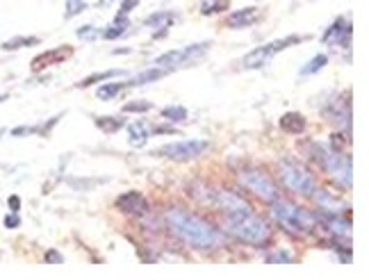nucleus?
<instances>
[{
	"mask_svg": "<svg viewBox=\"0 0 369 280\" xmlns=\"http://www.w3.org/2000/svg\"><path fill=\"white\" fill-rule=\"evenodd\" d=\"M164 226L173 237H178L180 242L198 251H217L226 244V233L219 226L196 215V212L178 205L164 212Z\"/></svg>",
	"mask_w": 369,
	"mask_h": 280,
	"instance_id": "nucleus-1",
	"label": "nucleus"
},
{
	"mask_svg": "<svg viewBox=\"0 0 369 280\" xmlns=\"http://www.w3.org/2000/svg\"><path fill=\"white\" fill-rule=\"evenodd\" d=\"M269 215L285 233H290L295 237L315 235L317 228H320V217H317V212H310L306 208H301L299 203L283 199V196L269 203Z\"/></svg>",
	"mask_w": 369,
	"mask_h": 280,
	"instance_id": "nucleus-2",
	"label": "nucleus"
},
{
	"mask_svg": "<svg viewBox=\"0 0 369 280\" xmlns=\"http://www.w3.org/2000/svg\"><path fill=\"white\" fill-rule=\"evenodd\" d=\"M221 231L226 235L235 237L237 242L246 244V246H267L274 235V228L269 224V219L258 215V212H251V215L242 217V219H233V221H223Z\"/></svg>",
	"mask_w": 369,
	"mask_h": 280,
	"instance_id": "nucleus-3",
	"label": "nucleus"
},
{
	"mask_svg": "<svg viewBox=\"0 0 369 280\" xmlns=\"http://www.w3.org/2000/svg\"><path fill=\"white\" fill-rule=\"evenodd\" d=\"M274 169H276V178H278V185L299 194V196L310 199L313 192L317 189V185H320L317 176L310 171V166L306 162H299L295 157H281Z\"/></svg>",
	"mask_w": 369,
	"mask_h": 280,
	"instance_id": "nucleus-4",
	"label": "nucleus"
},
{
	"mask_svg": "<svg viewBox=\"0 0 369 280\" xmlns=\"http://www.w3.org/2000/svg\"><path fill=\"white\" fill-rule=\"evenodd\" d=\"M237 182L244 187L249 194H253L256 199L267 203V205L274 203L276 199H281L278 182H276V178H272L262 166L246 164L244 169H240V171H237Z\"/></svg>",
	"mask_w": 369,
	"mask_h": 280,
	"instance_id": "nucleus-5",
	"label": "nucleus"
},
{
	"mask_svg": "<svg viewBox=\"0 0 369 280\" xmlns=\"http://www.w3.org/2000/svg\"><path fill=\"white\" fill-rule=\"evenodd\" d=\"M322 171L329 176V180L338 187V189H351L354 185V164H351V155L345 150H331L324 160Z\"/></svg>",
	"mask_w": 369,
	"mask_h": 280,
	"instance_id": "nucleus-6",
	"label": "nucleus"
},
{
	"mask_svg": "<svg viewBox=\"0 0 369 280\" xmlns=\"http://www.w3.org/2000/svg\"><path fill=\"white\" fill-rule=\"evenodd\" d=\"M308 37H299V35H292V37H283V39H274L269 41V44H262L258 46L256 50H251L249 55H244V59H242V64L246 66V69L256 71V69H262V66L267 62H272V59L283 53L285 48L295 46V44H301V41H306Z\"/></svg>",
	"mask_w": 369,
	"mask_h": 280,
	"instance_id": "nucleus-7",
	"label": "nucleus"
},
{
	"mask_svg": "<svg viewBox=\"0 0 369 280\" xmlns=\"http://www.w3.org/2000/svg\"><path fill=\"white\" fill-rule=\"evenodd\" d=\"M207 148H210V141L205 139H184V141L164 143V146L153 150V155L173 160V162H189V160H196L198 155H203Z\"/></svg>",
	"mask_w": 369,
	"mask_h": 280,
	"instance_id": "nucleus-8",
	"label": "nucleus"
},
{
	"mask_svg": "<svg viewBox=\"0 0 369 280\" xmlns=\"http://www.w3.org/2000/svg\"><path fill=\"white\" fill-rule=\"evenodd\" d=\"M207 48H210V41H198V44H191V46H187V48L169 50V53H164V55H157V57L153 59V64L175 71V69H180V66L194 62V59H198V57H203Z\"/></svg>",
	"mask_w": 369,
	"mask_h": 280,
	"instance_id": "nucleus-9",
	"label": "nucleus"
},
{
	"mask_svg": "<svg viewBox=\"0 0 369 280\" xmlns=\"http://www.w3.org/2000/svg\"><path fill=\"white\" fill-rule=\"evenodd\" d=\"M322 114L329 118L331 123L342 125L351 134V91L345 93V100L340 98V93H333L331 100L322 107Z\"/></svg>",
	"mask_w": 369,
	"mask_h": 280,
	"instance_id": "nucleus-10",
	"label": "nucleus"
},
{
	"mask_svg": "<svg viewBox=\"0 0 369 280\" xmlns=\"http://www.w3.org/2000/svg\"><path fill=\"white\" fill-rule=\"evenodd\" d=\"M317 217H320V226L329 233V237H333L335 242L351 244L354 226H351L349 215H331V212H320Z\"/></svg>",
	"mask_w": 369,
	"mask_h": 280,
	"instance_id": "nucleus-11",
	"label": "nucleus"
},
{
	"mask_svg": "<svg viewBox=\"0 0 369 280\" xmlns=\"http://www.w3.org/2000/svg\"><path fill=\"white\" fill-rule=\"evenodd\" d=\"M114 205H116V210L121 212V215L130 217V219H146L148 212H150L148 201L144 199V194H139V192L121 194V196L114 201Z\"/></svg>",
	"mask_w": 369,
	"mask_h": 280,
	"instance_id": "nucleus-12",
	"label": "nucleus"
},
{
	"mask_svg": "<svg viewBox=\"0 0 369 280\" xmlns=\"http://www.w3.org/2000/svg\"><path fill=\"white\" fill-rule=\"evenodd\" d=\"M351 32H354L351 21L345 19V16H340V19H335L329 28H326V32L322 35V41L326 46H333V48H349Z\"/></svg>",
	"mask_w": 369,
	"mask_h": 280,
	"instance_id": "nucleus-13",
	"label": "nucleus"
},
{
	"mask_svg": "<svg viewBox=\"0 0 369 280\" xmlns=\"http://www.w3.org/2000/svg\"><path fill=\"white\" fill-rule=\"evenodd\" d=\"M310 199L317 203L320 212H331V215H351L349 203L342 196H335V194H331L326 187L317 185V189L313 192V196H310Z\"/></svg>",
	"mask_w": 369,
	"mask_h": 280,
	"instance_id": "nucleus-14",
	"label": "nucleus"
},
{
	"mask_svg": "<svg viewBox=\"0 0 369 280\" xmlns=\"http://www.w3.org/2000/svg\"><path fill=\"white\" fill-rule=\"evenodd\" d=\"M71 55H73V48H71V46L53 48V50H48V53H41V55H37L35 59H32L30 69L35 71V73H39V71L48 69V66H55V64L64 62V59H69Z\"/></svg>",
	"mask_w": 369,
	"mask_h": 280,
	"instance_id": "nucleus-15",
	"label": "nucleus"
},
{
	"mask_svg": "<svg viewBox=\"0 0 369 280\" xmlns=\"http://www.w3.org/2000/svg\"><path fill=\"white\" fill-rule=\"evenodd\" d=\"M278 128L288 134H304L308 128V121L301 112H285L278 118Z\"/></svg>",
	"mask_w": 369,
	"mask_h": 280,
	"instance_id": "nucleus-16",
	"label": "nucleus"
},
{
	"mask_svg": "<svg viewBox=\"0 0 369 280\" xmlns=\"http://www.w3.org/2000/svg\"><path fill=\"white\" fill-rule=\"evenodd\" d=\"M260 19L258 7H244V10H237L228 16V25L230 28H249Z\"/></svg>",
	"mask_w": 369,
	"mask_h": 280,
	"instance_id": "nucleus-17",
	"label": "nucleus"
},
{
	"mask_svg": "<svg viewBox=\"0 0 369 280\" xmlns=\"http://www.w3.org/2000/svg\"><path fill=\"white\" fill-rule=\"evenodd\" d=\"M171 69H164V66H160V69H146V71H141L137 75H132V78L125 82V87H141V84H148V82H155V80H160L164 78V75H169Z\"/></svg>",
	"mask_w": 369,
	"mask_h": 280,
	"instance_id": "nucleus-18",
	"label": "nucleus"
},
{
	"mask_svg": "<svg viewBox=\"0 0 369 280\" xmlns=\"http://www.w3.org/2000/svg\"><path fill=\"white\" fill-rule=\"evenodd\" d=\"M128 25H130V21H128V16L125 14H119L116 19L107 25L105 30H100V37H103L105 41H114V39H121L123 35H128Z\"/></svg>",
	"mask_w": 369,
	"mask_h": 280,
	"instance_id": "nucleus-19",
	"label": "nucleus"
},
{
	"mask_svg": "<svg viewBox=\"0 0 369 280\" xmlns=\"http://www.w3.org/2000/svg\"><path fill=\"white\" fill-rule=\"evenodd\" d=\"M125 128H128V141H130V146H135V148H141V146H146V141H148V128H146V123L144 121H132V123H125Z\"/></svg>",
	"mask_w": 369,
	"mask_h": 280,
	"instance_id": "nucleus-20",
	"label": "nucleus"
},
{
	"mask_svg": "<svg viewBox=\"0 0 369 280\" xmlns=\"http://www.w3.org/2000/svg\"><path fill=\"white\" fill-rule=\"evenodd\" d=\"M125 123L128 121H125L123 116H96V128L107 134L119 132L121 128H125Z\"/></svg>",
	"mask_w": 369,
	"mask_h": 280,
	"instance_id": "nucleus-21",
	"label": "nucleus"
},
{
	"mask_svg": "<svg viewBox=\"0 0 369 280\" xmlns=\"http://www.w3.org/2000/svg\"><path fill=\"white\" fill-rule=\"evenodd\" d=\"M326 64H329V55H326V53H317L313 59H310V62H306L304 66H301L299 75H304V78H308V75H317Z\"/></svg>",
	"mask_w": 369,
	"mask_h": 280,
	"instance_id": "nucleus-22",
	"label": "nucleus"
},
{
	"mask_svg": "<svg viewBox=\"0 0 369 280\" xmlns=\"http://www.w3.org/2000/svg\"><path fill=\"white\" fill-rule=\"evenodd\" d=\"M173 23H175V12H155L144 21V25H148V28H171Z\"/></svg>",
	"mask_w": 369,
	"mask_h": 280,
	"instance_id": "nucleus-23",
	"label": "nucleus"
},
{
	"mask_svg": "<svg viewBox=\"0 0 369 280\" xmlns=\"http://www.w3.org/2000/svg\"><path fill=\"white\" fill-rule=\"evenodd\" d=\"M123 89H128L125 87V82H100V87L96 89V96L100 100H110L114 96H119Z\"/></svg>",
	"mask_w": 369,
	"mask_h": 280,
	"instance_id": "nucleus-24",
	"label": "nucleus"
},
{
	"mask_svg": "<svg viewBox=\"0 0 369 280\" xmlns=\"http://www.w3.org/2000/svg\"><path fill=\"white\" fill-rule=\"evenodd\" d=\"M228 7H230V0H203V3H201V14L203 16L223 14Z\"/></svg>",
	"mask_w": 369,
	"mask_h": 280,
	"instance_id": "nucleus-25",
	"label": "nucleus"
},
{
	"mask_svg": "<svg viewBox=\"0 0 369 280\" xmlns=\"http://www.w3.org/2000/svg\"><path fill=\"white\" fill-rule=\"evenodd\" d=\"M116 75H121V69H110V71L91 73L89 78H85V80L78 84V87L85 89V87H91V84H100V82H105V80H112V78H116Z\"/></svg>",
	"mask_w": 369,
	"mask_h": 280,
	"instance_id": "nucleus-26",
	"label": "nucleus"
},
{
	"mask_svg": "<svg viewBox=\"0 0 369 280\" xmlns=\"http://www.w3.org/2000/svg\"><path fill=\"white\" fill-rule=\"evenodd\" d=\"M162 118H166V121H171V123H182V121H187V107H182V105H169V107H164L162 109Z\"/></svg>",
	"mask_w": 369,
	"mask_h": 280,
	"instance_id": "nucleus-27",
	"label": "nucleus"
},
{
	"mask_svg": "<svg viewBox=\"0 0 369 280\" xmlns=\"http://www.w3.org/2000/svg\"><path fill=\"white\" fill-rule=\"evenodd\" d=\"M39 44V37H12L10 41H3V50H21V48H30V46H37Z\"/></svg>",
	"mask_w": 369,
	"mask_h": 280,
	"instance_id": "nucleus-28",
	"label": "nucleus"
},
{
	"mask_svg": "<svg viewBox=\"0 0 369 280\" xmlns=\"http://www.w3.org/2000/svg\"><path fill=\"white\" fill-rule=\"evenodd\" d=\"M267 262H272V265H292L295 256H292L290 249H276L267 256Z\"/></svg>",
	"mask_w": 369,
	"mask_h": 280,
	"instance_id": "nucleus-29",
	"label": "nucleus"
},
{
	"mask_svg": "<svg viewBox=\"0 0 369 280\" xmlns=\"http://www.w3.org/2000/svg\"><path fill=\"white\" fill-rule=\"evenodd\" d=\"M87 10V0H66L64 3V19H75Z\"/></svg>",
	"mask_w": 369,
	"mask_h": 280,
	"instance_id": "nucleus-30",
	"label": "nucleus"
},
{
	"mask_svg": "<svg viewBox=\"0 0 369 280\" xmlns=\"http://www.w3.org/2000/svg\"><path fill=\"white\" fill-rule=\"evenodd\" d=\"M150 109H153V105L146 103V100H132V103L121 107V112L123 114H144V112H150Z\"/></svg>",
	"mask_w": 369,
	"mask_h": 280,
	"instance_id": "nucleus-31",
	"label": "nucleus"
},
{
	"mask_svg": "<svg viewBox=\"0 0 369 280\" xmlns=\"http://www.w3.org/2000/svg\"><path fill=\"white\" fill-rule=\"evenodd\" d=\"M331 150H345L349 146V137H345L342 132H333L331 134V143H326Z\"/></svg>",
	"mask_w": 369,
	"mask_h": 280,
	"instance_id": "nucleus-32",
	"label": "nucleus"
},
{
	"mask_svg": "<svg viewBox=\"0 0 369 280\" xmlns=\"http://www.w3.org/2000/svg\"><path fill=\"white\" fill-rule=\"evenodd\" d=\"M3 226L7 228V231H16V228L21 226V217H19V212H10V215H5V219H3Z\"/></svg>",
	"mask_w": 369,
	"mask_h": 280,
	"instance_id": "nucleus-33",
	"label": "nucleus"
},
{
	"mask_svg": "<svg viewBox=\"0 0 369 280\" xmlns=\"http://www.w3.org/2000/svg\"><path fill=\"white\" fill-rule=\"evenodd\" d=\"M44 262H48V265H62L64 258H62V253H60V251L50 249V251L44 253Z\"/></svg>",
	"mask_w": 369,
	"mask_h": 280,
	"instance_id": "nucleus-34",
	"label": "nucleus"
},
{
	"mask_svg": "<svg viewBox=\"0 0 369 280\" xmlns=\"http://www.w3.org/2000/svg\"><path fill=\"white\" fill-rule=\"evenodd\" d=\"M35 132H39L37 125H21V128H14L12 130L14 137H23V134H35Z\"/></svg>",
	"mask_w": 369,
	"mask_h": 280,
	"instance_id": "nucleus-35",
	"label": "nucleus"
},
{
	"mask_svg": "<svg viewBox=\"0 0 369 280\" xmlns=\"http://www.w3.org/2000/svg\"><path fill=\"white\" fill-rule=\"evenodd\" d=\"M94 32H96L94 25H82V28H78V37L80 39H94V37H98V35H94Z\"/></svg>",
	"mask_w": 369,
	"mask_h": 280,
	"instance_id": "nucleus-36",
	"label": "nucleus"
},
{
	"mask_svg": "<svg viewBox=\"0 0 369 280\" xmlns=\"http://www.w3.org/2000/svg\"><path fill=\"white\" fill-rule=\"evenodd\" d=\"M139 5V0H121V10H119V14H125L128 16L135 7Z\"/></svg>",
	"mask_w": 369,
	"mask_h": 280,
	"instance_id": "nucleus-37",
	"label": "nucleus"
},
{
	"mask_svg": "<svg viewBox=\"0 0 369 280\" xmlns=\"http://www.w3.org/2000/svg\"><path fill=\"white\" fill-rule=\"evenodd\" d=\"M7 205H10L12 212H19V210H21V199L16 196V194H12V196L7 199Z\"/></svg>",
	"mask_w": 369,
	"mask_h": 280,
	"instance_id": "nucleus-38",
	"label": "nucleus"
},
{
	"mask_svg": "<svg viewBox=\"0 0 369 280\" xmlns=\"http://www.w3.org/2000/svg\"><path fill=\"white\" fill-rule=\"evenodd\" d=\"M166 32H169V28H155L153 39H155V41H157V39H164V37H166Z\"/></svg>",
	"mask_w": 369,
	"mask_h": 280,
	"instance_id": "nucleus-39",
	"label": "nucleus"
},
{
	"mask_svg": "<svg viewBox=\"0 0 369 280\" xmlns=\"http://www.w3.org/2000/svg\"><path fill=\"white\" fill-rule=\"evenodd\" d=\"M153 132L155 134H175V128H157V125H155Z\"/></svg>",
	"mask_w": 369,
	"mask_h": 280,
	"instance_id": "nucleus-40",
	"label": "nucleus"
},
{
	"mask_svg": "<svg viewBox=\"0 0 369 280\" xmlns=\"http://www.w3.org/2000/svg\"><path fill=\"white\" fill-rule=\"evenodd\" d=\"M112 55H130V48H116L112 50Z\"/></svg>",
	"mask_w": 369,
	"mask_h": 280,
	"instance_id": "nucleus-41",
	"label": "nucleus"
},
{
	"mask_svg": "<svg viewBox=\"0 0 369 280\" xmlns=\"http://www.w3.org/2000/svg\"><path fill=\"white\" fill-rule=\"evenodd\" d=\"M7 100V93H0V103H5Z\"/></svg>",
	"mask_w": 369,
	"mask_h": 280,
	"instance_id": "nucleus-42",
	"label": "nucleus"
}]
</instances>
